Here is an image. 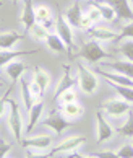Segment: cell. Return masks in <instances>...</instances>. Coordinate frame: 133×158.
Listing matches in <instances>:
<instances>
[{"instance_id": "6da1fadb", "label": "cell", "mask_w": 133, "mask_h": 158, "mask_svg": "<svg viewBox=\"0 0 133 158\" xmlns=\"http://www.w3.org/2000/svg\"><path fill=\"white\" fill-rule=\"evenodd\" d=\"M109 56H111V54H107V52L99 46L97 41H89V43H86L83 46V49L80 51L78 54H75V57H81V59L88 60L89 64L101 62L104 59H107Z\"/></svg>"}, {"instance_id": "7a4b0ae2", "label": "cell", "mask_w": 133, "mask_h": 158, "mask_svg": "<svg viewBox=\"0 0 133 158\" xmlns=\"http://www.w3.org/2000/svg\"><path fill=\"white\" fill-rule=\"evenodd\" d=\"M78 83H80V88L86 95H92L99 86V80H97L96 73H92L89 69H86L84 64H78Z\"/></svg>"}, {"instance_id": "3957f363", "label": "cell", "mask_w": 133, "mask_h": 158, "mask_svg": "<svg viewBox=\"0 0 133 158\" xmlns=\"http://www.w3.org/2000/svg\"><path fill=\"white\" fill-rule=\"evenodd\" d=\"M55 30H57V34L60 36V39L63 41V44L67 46V54L70 59H73V30L72 26L68 25V21L65 20V16H59L55 21Z\"/></svg>"}, {"instance_id": "277c9868", "label": "cell", "mask_w": 133, "mask_h": 158, "mask_svg": "<svg viewBox=\"0 0 133 158\" xmlns=\"http://www.w3.org/2000/svg\"><path fill=\"white\" fill-rule=\"evenodd\" d=\"M8 104H10V116H8V126L11 129V134L13 137L21 142L23 140V119H21V114H20V106L18 103L13 101V99H8Z\"/></svg>"}, {"instance_id": "5b68a950", "label": "cell", "mask_w": 133, "mask_h": 158, "mask_svg": "<svg viewBox=\"0 0 133 158\" xmlns=\"http://www.w3.org/2000/svg\"><path fill=\"white\" fill-rule=\"evenodd\" d=\"M114 134H115V129L104 118L102 111H97L96 113V142L97 143L107 142V140H111L114 137Z\"/></svg>"}, {"instance_id": "8992f818", "label": "cell", "mask_w": 133, "mask_h": 158, "mask_svg": "<svg viewBox=\"0 0 133 158\" xmlns=\"http://www.w3.org/2000/svg\"><path fill=\"white\" fill-rule=\"evenodd\" d=\"M102 111H106L109 116H112V118H120V116H123V114H128L131 111V106H130L128 101H125L122 98L107 99V101L102 104Z\"/></svg>"}, {"instance_id": "52a82bcc", "label": "cell", "mask_w": 133, "mask_h": 158, "mask_svg": "<svg viewBox=\"0 0 133 158\" xmlns=\"http://www.w3.org/2000/svg\"><path fill=\"white\" fill-rule=\"evenodd\" d=\"M41 124L45 126V127H50L55 134H59V135H60V134H63L65 129H68V127L72 126V122L67 121V118L63 114L57 113V111H52L47 118L41 121Z\"/></svg>"}, {"instance_id": "ba28073f", "label": "cell", "mask_w": 133, "mask_h": 158, "mask_svg": "<svg viewBox=\"0 0 133 158\" xmlns=\"http://www.w3.org/2000/svg\"><path fill=\"white\" fill-rule=\"evenodd\" d=\"M86 142V139L83 135H73V137H68L65 140H62V142L57 145V147H54L50 152H49V155L50 156H54L57 153H63V152H75L80 145H83Z\"/></svg>"}, {"instance_id": "9c48e42d", "label": "cell", "mask_w": 133, "mask_h": 158, "mask_svg": "<svg viewBox=\"0 0 133 158\" xmlns=\"http://www.w3.org/2000/svg\"><path fill=\"white\" fill-rule=\"evenodd\" d=\"M102 2L109 3L114 8L117 18L133 21V8H131L130 0H102Z\"/></svg>"}, {"instance_id": "30bf717a", "label": "cell", "mask_w": 133, "mask_h": 158, "mask_svg": "<svg viewBox=\"0 0 133 158\" xmlns=\"http://www.w3.org/2000/svg\"><path fill=\"white\" fill-rule=\"evenodd\" d=\"M76 81H78V80H73L72 73H70V65H63V75H62L59 85H57V88H55V93H54V99H55V101H59V98H60L65 91L75 88Z\"/></svg>"}, {"instance_id": "8fae6325", "label": "cell", "mask_w": 133, "mask_h": 158, "mask_svg": "<svg viewBox=\"0 0 133 158\" xmlns=\"http://www.w3.org/2000/svg\"><path fill=\"white\" fill-rule=\"evenodd\" d=\"M20 21L25 31H31V28L36 25V10L33 7V0H23V13Z\"/></svg>"}, {"instance_id": "7c38bea8", "label": "cell", "mask_w": 133, "mask_h": 158, "mask_svg": "<svg viewBox=\"0 0 133 158\" xmlns=\"http://www.w3.org/2000/svg\"><path fill=\"white\" fill-rule=\"evenodd\" d=\"M101 67L104 69H111L112 72L122 73L125 77H128L133 80V62L130 60H111V62H102Z\"/></svg>"}, {"instance_id": "4fadbf2b", "label": "cell", "mask_w": 133, "mask_h": 158, "mask_svg": "<svg viewBox=\"0 0 133 158\" xmlns=\"http://www.w3.org/2000/svg\"><path fill=\"white\" fill-rule=\"evenodd\" d=\"M86 33L92 38V41H99V43H107V41H117L119 39V33H115L114 30H109V28L92 26Z\"/></svg>"}, {"instance_id": "5bb4252c", "label": "cell", "mask_w": 133, "mask_h": 158, "mask_svg": "<svg viewBox=\"0 0 133 158\" xmlns=\"http://www.w3.org/2000/svg\"><path fill=\"white\" fill-rule=\"evenodd\" d=\"M20 143L26 150H31V148L44 150V148H49L52 145V137L50 135H37V137H31V139H23Z\"/></svg>"}, {"instance_id": "9a60e30c", "label": "cell", "mask_w": 133, "mask_h": 158, "mask_svg": "<svg viewBox=\"0 0 133 158\" xmlns=\"http://www.w3.org/2000/svg\"><path fill=\"white\" fill-rule=\"evenodd\" d=\"M83 11L78 2H75L70 8L65 11V20L68 21V25L72 28H81V20H83Z\"/></svg>"}, {"instance_id": "2e32d148", "label": "cell", "mask_w": 133, "mask_h": 158, "mask_svg": "<svg viewBox=\"0 0 133 158\" xmlns=\"http://www.w3.org/2000/svg\"><path fill=\"white\" fill-rule=\"evenodd\" d=\"M26 70H28L26 64L25 62H20V60H13V62H10L8 65L5 67V72H7V75L11 78V86H13L16 81L20 80V77L26 72Z\"/></svg>"}, {"instance_id": "e0dca14e", "label": "cell", "mask_w": 133, "mask_h": 158, "mask_svg": "<svg viewBox=\"0 0 133 158\" xmlns=\"http://www.w3.org/2000/svg\"><path fill=\"white\" fill-rule=\"evenodd\" d=\"M23 34L10 31V33H2L0 34V49L2 51H11V48L18 43V41H23Z\"/></svg>"}, {"instance_id": "ac0fdd59", "label": "cell", "mask_w": 133, "mask_h": 158, "mask_svg": "<svg viewBox=\"0 0 133 158\" xmlns=\"http://www.w3.org/2000/svg\"><path fill=\"white\" fill-rule=\"evenodd\" d=\"M39 49H34V51H0V69L8 65L10 62H13L16 57L20 56H25V54H36Z\"/></svg>"}, {"instance_id": "d6986e66", "label": "cell", "mask_w": 133, "mask_h": 158, "mask_svg": "<svg viewBox=\"0 0 133 158\" xmlns=\"http://www.w3.org/2000/svg\"><path fill=\"white\" fill-rule=\"evenodd\" d=\"M62 114L65 116L67 119H78L84 114V109H83L81 104L76 101V103H70V104H63L62 106Z\"/></svg>"}, {"instance_id": "ffe728a7", "label": "cell", "mask_w": 133, "mask_h": 158, "mask_svg": "<svg viewBox=\"0 0 133 158\" xmlns=\"http://www.w3.org/2000/svg\"><path fill=\"white\" fill-rule=\"evenodd\" d=\"M42 101H37V103H34L33 104V108H31V111H29V119H28V126H26V134H29L33 129H34V126L37 124V121H39V118H41V114H42Z\"/></svg>"}, {"instance_id": "44dd1931", "label": "cell", "mask_w": 133, "mask_h": 158, "mask_svg": "<svg viewBox=\"0 0 133 158\" xmlns=\"http://www.w3.org/2000/svg\"><path fill=\"white\" fill-rule=\"evenodd\" d=\"M89 3H92L94 7H97V10H99V13L102 16V20H106V21H114L115 20V16H117V15H115L114 8L109 3L102 2V0H94V2H89Z\"/></svg>"}, {"instance_id": "7402d4cb", "label": "cell", "mask_w": 133, "mask_h": 158, "mask_svg": "<svg viewBox=\"0 0 133 158\" xmlns=\"http://www.w3.org/2000/svg\"><path fill=\"white\" fill-rule=\"evenodd\" d=\"M21 96H23V104H25V109L29 113L31 108H33V104L36 103V101H34V96H33V93H31L29 83H28L25 78H21Z\"/></svg>"}, {"instance_id": "603a6c76", "label": "cell", "mask_w": 133, "mask_h": 158, "mask_svg": "<svg viewBox=\"0 0 133 158\" xmlns=\"http://www.w3.org/2000/svg\"><path fill=\"white\" fill-rule=\"evenodd\" d=\"M45 44H47V48L50 51H54V52H68L67 51V46L63 44V41L60 39L59 34H49Z\"/></svg>"}, {"instance_id": "cb8c5ba5", "label": "cell", "mask_w": 133, "mask_h": 158, "mask_svg": "<svg viewBox=\"0 0 133 158\" xmlns=\"http://www.w3.org/2000/svg\"><path fill=\"white\" fill-rule=\"evenodd\" d=\"M34 81L41 86L42 91H45V88H47L49 83H50V75L47 72H44L41 67H36L34 69Z\"/></svg>"}, {"instance_id": "d4e9b609", "label": "cell", "mask_w": 133, "mask_h": 158, "mask_svg": "<svg viewBox=\"0 0 133 158\" xmlns=\"http://www.w3.org/2000/svg\"><path fill=\"white\" fill-rule=\"evenodd\" d=\"M112 88L119 93V96L125 99L128 103H133V86H122V85H115V83H109Z\"/></svg>"}, {"instance_id": "484cf974", "label": "cell", "mask_w": 133, "mask_h": 158, "mask_svg": "<svg viewBox=\"0 0 133 158\" xmlns=\"http://www.w3.org/2000/svg\"><path fill=\"white\" fill-rule=\"evenodd\" d=\"M117 131L122 134V135H125V137H133V109L127 114L125 124H122Z\"/></svg>"}, {"instance_id": "4316f807", "label": "cell", "mask_w": 133, "mask_h": 158, "mask_svg": "<svg viewBox=\"0 0 133 158\" xmlns=\"http://www.w3.org/2000/svg\"><path fill=\"white\" fill-rule=\"evenodd\" d=\"M31 36L34 38V39H37V41H47V38H49V33H47V30L42 26V25H39V23H36L33 28H31Z\"/></svg>"}, {"instance_id": "83f0119b", "label": "cell", "mask_w": 133, "mask_h": 158, "mask_svg": "<svg viewBox=\"0 0 133 158\" xmlns=\"http://www.w3.org/2000/svg\"><path fill=\"white\" fill-rule=\"evenodd\" d=\"M50 20V10L47 7H44V5H39L36 8V23L39 25H44L45 21Z\"/></svg>"}, {"instance_id": "f1b7e54d", "label": "cell", "mask_w": 133, "mask_h": 158, "mask_svg": "<svg viewBox=\"0 0 133 158\" xmlns=\"http://www.w3.org/2000/svg\"><path fill=\"white\" fill-rule=\"evenodd\" d=\"M119 51L122 52V56L127 60L133 62V41H123L122 46L119 48Z\"/></svg>"}, {"instance_id": "f546056e", "label": "cell", "mask_w": 133, "mask_h": 158, "mask_svg": "<svg viewBox=\"0 0 133 158\" xmlns=\"http://www.w3.org/2000/svg\"><path fill=\"white\" fill-rule=\"evenodd\" d=\"M84 15L89 18V21L92 23V25H94V23H97L99 20H102V16H101V13H99V10H97V7H94L92 3H89V10L86 11Z\"/></svg>"}, {"instance_id": "4dcf8cb0", "label": "cell", "mask_w": 133, "mask_h": 158, "mask_svg": "<svg viewBox=\"0 0 133 158\" xmlns=\"http://www.w3.org/2000/svg\"><path fill=\"white\" fill-rule=\"evenodd\" d=\"M59 99H60L62 106H63V104L76 103V91H75V88H72V90H68V91H65V93H63V95H62Z\"/></svg>"}, {"instance_id": "1f68e13d", "label": "cell", "mask_w": 133, "mask_h": 158, "mask_svg": "<svg viewBox=\"0 0 133 158\" xmlns=\"http://www.w3.org/2000/svg\"><path fill=\"white\" fill-rule=\"evenodd\" d=\"M127 38H131L133 39V21H128L127 25L122 28V31L119 33V39L117 41H123Z\"/></svg>"}, {"instance_id": "d6a6232c", "label": "cell", "mask_w": 133, "mask_h": 158, "mask_svg": "<svg viewBox=\"0 0 133 158\" xmlns=\"http://www.w3.org/2000/svg\"><path fill=\"white\" fill-rule=\"evenodd\" d=\"M119 158H133V145L131 143H125L119 148L117 152Z\"/></svg>"}, {"instance_id": "836d02e7", "label": "cell", "mask_w": 133, "mask_h": 158, "mask_svg": "<svg viewBox=\"0 0 133 158\" xmlns=\"http://www.w3.org/2000/svg\"><path fill=\"white\" fill-rule=\"evenodd\" d=\"M92 158H119L117 152H112V150H102V152H94L91 153Z\"/></svg>"}, {"instance_id": "e575fe53", "label": "cell", "mask_w": 133, "mask_h": 158, "mask_svg": "<svg viewBox=\"0 0 133 158\" xmlns=\"http://www.w3.org/2000/svg\"><path fill=\"white\" fill-rule=\"evenodd\" d=\"M11 150V143H7L3 139H0V158H5V155Z\"/></svg>"}, {"instance_id": "d590c367", "label": "cell", "mask_w": 133, "mask_h": 158, "mask_svg": "<svg viewBox=\"0 0 133 158\" xmlns=\"http://www.w3.org/2000/svg\"><path fill=\"white\" fill-rule=\"evenodd\" d=\"M11 88H13V86H10V88H8V91L5 93V95H3L2 98H0V116L3 114V111H5V106H7V104H8V93L11 91Z\"/></svg>"}, {"instance_id": "8d00e7d4", "label": "cell", "mask_w": 133, "mask_h": 158, "mask_svg": "<svg viewBox=\"0 0 133 158\" xmlns=\"http://www.w3.org/2000/svg\"><path fill=\"white\" fill-rule=\"evenodd\" d=\"M28 158H50L49 153H44V155H37V153H33L31 150H28Z\"/></svg>"}, {"instance_id": "74e56055", "label": "cell", "mask_w": 133, "mask_h": 158, "mask_svg": "<svg viewBox=\"0 0 133 158\" xmlns=\"http://www.w3.org/2000/svg\"><path fill=\"white\" fill-rule=\"evenodd\" d=\"M68 158H92L91 155H81V153H78V152H72L70 155H68Z\"/></svg>"}, {"instance_id": "f35d334b", "label": "cell", "mask_w": 133, "mask_h": 158, "mask_svg": "<svg viewBox=\"0 0 133 158\" xmlns=\"http://www.w3.org/2000/svg\"><path fill=\"white\" fill-rule=\"evenodd\" d=\"M11 3H13V5H16V3H18V0H11Z\"/></svg>"}, {"instance_id": "ab89813d", "label": "cell", "mask_w": 133, "mask_h": 158, "mask_svg": "<svg viewBox=\"0 0 133 158\" xmlns=\"http://www.w3.org/2000/svg\"><path fill=\"white\" fill-rule=\"evenodd\" d=\"M130 3H131V8H133V0H130Z\"/></svg>"}, {"instance_id": "60d3db41", "label": "cell", "mask_w": 133, "mask_h": 158, "mask_svg": "<svg viewBox=\"0 0 133 158\" xmlns=\"http://www.w3.org/2000/svg\"><path fill=\"white\" fill-rule=\"evenodd\" d=\"M2 5H3V3H2V2H0V7H2Z\"/></svg>"}, {"instance_id": "b9f144b4", "label": "cell", "mask_w": 133, "mask_h": 158, "mask_svg": "<svg viewBox=\"0 0 133 158\" xmlns=\"http://www.w3.org/2000/svg\"><path fill=\"white\" fill-rule=\"evenodd\" d=\"M2 85H3V83H2V81H0V86H2Z\"/></svg>"}, {"instance_id": "7bdbcfd3", "label": "cell", "mask_w": 133, "mask_h": 158, "mask_svg": "<svg viewBox=\"0 0 133 158\" xmlns=\"http://www.w3.org/2000/svg\"><path fill=\"white\" fill-rule=\"evenodd\" d=\"M131 145H133V142H131Z\"/></svg>"}, {"instance_id": "ee69618b", "label": "cell", "mask_w": 133, "mask_h": 158, "mask_svg": "<svg viewBox=\"0 0 133 158\" xmlns=\"http://www.w3.org/2000/svg\"><path fill=\"white\" fill-rule=\"evenodd\" d=\"M0 80H2V78H0Z\"/></svg>"}]
</instances>
